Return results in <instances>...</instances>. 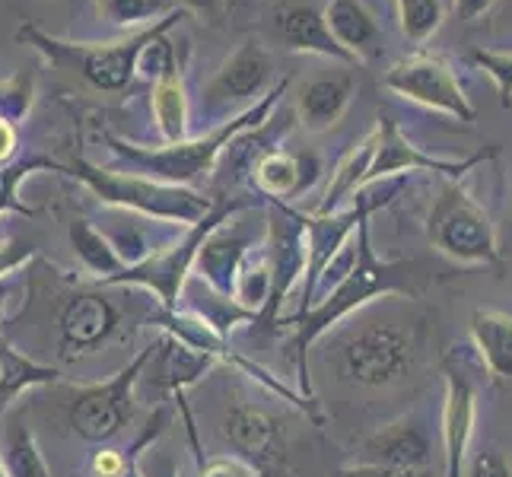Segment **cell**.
I'll list each match as a JSON object with an SVG mask.
<instances>
[{"label":"cell","mask_w":512,"mask_h":477,"mask_svg":"<svg viewBox=\"0 0 512 477\" xmlns=\"http://www.w3.org/2000/svg\"><path fill=\"white\" fill-rule=\"evenodd\" d=\"M357 249H353V264L347 274L334 284L328 293H322L312 303L309 312L293 318L290 325H296V338H293V357H296V376L299 388H303V398H312V382H309V347L322 338L325 331L347 318L350 312H357L366 306L369 299H382V296H414V264L408 261H379L373 239H369V217L357 223Z\"/></svg>","instance_id":"cell-1"},{"label":"cell","mask_w":512,"mask_h":477,"mask_svg":"<svg viewBox=\"0 0 512 477\" xmlns=\"http://www.w3.org/2000/svg\"><path fill=\"white\" fill-rule=\"evenodd\" d=\"M290 77H284L280 83H274L268 93H264L252 109L239 112L236 118L223 121L207 137H194V140H179V144H166V147H134L128 140H121L115 134H105L109 140V147L115 156L128 159L131 166L140 169V175H150L156 182H166V185H182V188H191L194 182L207 179L210 172H214V163L217 156L233 144V140L249 131V128H261L264 121H268L274 102L284 96Z\"/></svg>","instance_id":"cell-2"},{"label":"cell","mask_w":512,"mask_h":477,"mask_svg":"<svg viewBox=\"0 0 512 477\" xmlns=\"http://www.w3.org/2000/svg\"><path fill=\"white\" fill-rule=\"evenodd\" d=\"M182 16H185L182 10H169L163 20H156L150 29L131 35V39H118V42H64L35 26H23L16 32V39L39 51L55 70H67V74L90 83L93 90L121 93V90H128L137 74L140 51H144L160 32L172 29Z\"/></svg>","instance_id":"cell-3"},{"label":"cell","mask_w":512,"mask_h":477,"mask_svg":"<svg viewBox=\"0 0 512 477\" xmlns=\"http://www.w3.org/2000/svg\"><path fill=\"white\" fill-rule=\"evenodd\" d=\"M70 175H77L102 204L137 210V214L163 220V223L194 226V223H201L217 204L214 198H204V194L194 188L166 185V182H156L150 175H140V172L125 175L115 169H102L83 156L74 159Z\"/></svg>","instance_id":"cell-4"},{"label":"cell","mask_w":512,"mask_h":477,"mask_svg":"<svg viewBox=\"0 0 512 477\" xmlns=\"http://www.w3.org/2000/svg\"><path fill=\"white\" fill-rule=\"evenodd\" d=\"M427 239L433 249L449 255L458 264H500L497 229L478 198L465 188V182H446L427 217Z\"/></svg>","instance_id":"cell-5"},{"label":"cell","mask_w":512,"mask_h":477,"mask_svg":"<svg viewBox=\"0 0 512 477\" xmlns=\"http://www.w3.org/2000/svg\"><path fill=\"white\" fill-rule=\"evenodd\" d=\"M249 207V201H217L214 210L194 226H185L182 236L163 245L160 252H153L150 258H144L134 268H125L118 277H112L109 284H99V287H144L150 290L156 299H160L163 309H179V296L185 290V280L191 274V264L194 255H198V245L201 239L210 233V226H217L223 217H229L233 210Z\"/></svg>","instance_id":"cell-6"},{"label":"cell","mask_w":512,"mask_h":477,"mask_svg":"<svg viewBox=\"0 0 512 477\" xmlns=\"http://www.w3.org/2000/svg\"><path fill=\"white\" fill-rule=\"evenodd\" d=\"M150 357H153V344L140 350L109 382L77 388L74 401H70V427H74L80 439H86V443H112L125 430L134 408V385L144 376Z\"/></svg>","instance_id":"cell-7"},{"label":"cell","mask_w":512,"mask_h":477,"mask_svg":"<svg viewBox=\"0 0 512 477\" xmlns=\"http://www.w3.org/2000/svg\"><path fill=\"white\" fill-rule=\"evenodd\" d=\"M414 363L411 334L395 325H366L341 344V373L363 388H385L408 376Z\"/></svg>","instance_id":"cell-8"},{"label":"cell","mask_w":512,"mask_h":477,"mask_svg":"<svg viewBox=\"0 0 512 477\" xmlns=\"http://www.w3.org/2000/svg\"><path fill=\"white\" fill-rule=\"evenodd\" d=\"M223 436L236 458L255 468L261 477H287V427L271 411L249 401H236L223 417Z\"/></svg>","instance_id":"cell-9"},{"label":"cell","mask_w":512,"mask_h":477,"mask_svg":"<svg viewBox=\"0 0 512 477\" xmlns=\"http://www.w3.org/2000/svg\"><path fill=\"white\" fill-rule=\"evenodd\" d=\"M271 80H274L271 55L264 51L258 39H245L201 90V109L210 118H223V115L236 118V109H242V105L252 109L255 99L264 96V90L271 86Z\"/></svg>","instance_id":"cell-10"},{"label":"cell","mask_w":512,"mask_h":477,"mask_svg":"<svg viewBox=\"0 0 512 477\" xmlns=\"http://www.w3.org/2000/svg\"><path fill=\"white\" fill-rule=\"evenodd\" d=\"M274 204V214L268 217V233H264V255L271 264V296L268 306L258 315L264 325L280 322V306L287 303L296 284H303L306 274V229L303 214L280 201Z\"/></svg>","instance_id":"cell-11"},{"label":"cell","mask_w":512,"mask_h":477,"mask_svg":"<svg viewBox=\"0 0 512 477\" xmlns=\"http://www.w3.org/2000/svg\"><path fill=\"white\" fill-rule=\"evenodd\" d=\"M385 86L417 105H427V109L452 115L458 121H474V109L462 83L455 80L452 67L436 55H423L420 51V55L398 61L385 74Z\"/></svg>","instance_id":"cell-12"},{"label":"cell","mask_w":512,"mask_h":477,"mask_svg":"<svg viewBox=\"0 0 512 477\" xmlns=\"http://www.w3.org/2000/svg\"><path fill=\"white\" fill-rule=\"evenodd\" d=\"M121 328V312L102 290L70 293L58 309V353L61 360L93 357Z\"/></svg>","instance_id":"cell-13"},{"label":"cell","mask_w":512,"mask_h":477,"mask_svg":"<svg viewBox=\"0 0 512 477\" xmlns=\"http://www.w3.org/2000/svg\"><path fill=\"white\" fill-rule=\"evenodd\" d=\"M490 156H497V147H490L487 153H478V156H471V159H462V163L427 156L420 147H414L411 140L401 134L398 121L392 115L382 112L379 125H376V156H373V163H369L366 185L382 182V179H398V175H404V172H439V175H449L452 182H458L465 172H471L474 166L484 163V159H490Z\"/></svg>","instance_id":"cell-14"},{"label":"cell","mask_w":512,"mask_h":477,"mask_svg":"<svg viewBox=\"0 0 512 477\" xmlns=\"http://www.w3.org/2000/svg\"><path fill=\"white\" fill-rule=\"evenodd\" d=\"M236 214L239 210L223 217L217 226H210V233L201 239L198 255H194V264H191V271L204 280L207 290L223 299H233L242 264L255 249V226L236 220Z\"/></svg>","instance_id":"cell-15"},{"label":"cell","mask_w":512,"mask_h":477,"mask_svg":"<svg viewBox=\"0 0 512 477\" xmlns=\"http://www.w3.org/2000/svg\"><path fill=\"white\" fill-rule=\"evenodd\" d=\"M446 401H443V458L446 477H462L468 462V446L478 423V392L455 360H446Z\"/></svg>","instance_id":"cell-16"},{"label":"cell","mask_w":512,"mask_h":477,"mask_svg":"<svg viewBox=\"0 0 512 477\" xmlns=\"http://www.w3.org/2000/svg\"><path fill=\"white\" fill-rule=\"evenodd\" d=\"M433 455V436L420 414H404L360 443V462L420 471Z\"/></svg>","instance_id":"cell-17"},{"label":"cell","mask_w":512,"mask_h":477,"mask_svg":"<svg viewBox=\"0 0 512 477\" xmlns=\"http://www.w3.org/2000/svg\"><path fill=\"white\" fill-rule=\"evenodd\" d=\"M274 26H277L280 42L293 51L357 64L338 42H334L328 20H325V10L319 4H312V0H287V4H280V10L274 16Z\"/></svg>","instance_id":"cell-18"},{"label":"cell","mask_w":512,"mask_h":477,"mask_svg":"<svg viewBox=\"0 0 512 477\" xmlns=\"http://www.w3.org/2000/svg\"><path fill=\"white\" fill-rule=\"evenodd\" d=\"M322 159L315 153H287V150H268L255 163V185L271 201L299 198L319 179Z\"/></svg>","instance_id":"cell-19"},{"label":"cell","mask_w":512,"mask_h":477,"mask_svg":"<svg viewBox=\"0 0 512 477\" xmlns=\"http://www.w3.org/2000/svg\"><path fill=\"white\" fill-rule=\"evenodd\" d=\"M150 360H153V385L166 388L169 395H185V388L201 382V376L220 363L217 357H210V353H201L182 341H175L172 334H163V338L153 344Z\"/></svg>","instance_id":"cell-20"},{"label":"cell","mask_w":512,"mask_h":477,"mask_svg":"<svg viewBox=\"0 0 512 477\" xmlns=\"http://www.w3.org/2000/svg\"><path fill=\"white\" fill-rule=\"evenodd\" d=\"M328 29L353 61H369L382 55V29L360 0H331L325 7Z\"/></svg>","instance_id":"cell-21"},{"label":"cell","mask_w":512,"mask_h":477,"mask_svg":"<svg viewBox=\"0 0 512 477\" xmlns=\"http://www.w3.org/2000/svg\"><path fill=\"white\" fill-rule=\"evenodd\" d=\"M471 341L484 369L500 382L512 379V315L500 309H474Z\"/></svg>","instance_id":"cell-22"},{"label":"cell","mask_w":512,"mask_h":477,"mask_svg":"<svg viewBox=\"0 0 512 477\" xmlns=\"http://www.w3.org/2000/svg\"><path fill=\"white\" fill-rule=\"evenodd\" d=\"M350 96H353V77L347 74L309 80L299 90V118H303V125L309 131H328L347 112Z\"/></svg>","instance_id":"cell-23"},{"label":"cell","mask_w":512,"mask_h":477,"mask_svg":"<svg viewBox=\"0 0 512 477\" xmlns=\"http://www.w3.org/2000/svg\"><path fill=\"white\" fill-rule=\"evenodd\" d=\"M373 156H376V131L366 140H360V144L341 159L338 169L331 172V182L325 188V198L319 201V207H315V217L338 214L341 204L350 201L353 194L366 185V172H369V163H373Z\"/></svg>","instance_id":"cell-24"},{"label":"cell","mask_w":512,"mask_h":477,"mask_svg":"<svg viewBox=\"0 0 512 477\" xmlns=\"http://www.w3.org/2000/svg\"><path fill=\"white\" fill-rule=\"evenodd\" d=\"M58 369L35 363L32 357L16 350L7 338H0V414H7L13 398L35 385H55Z\"/></svg>","instance_id":"cell-25"},{"label":"cell","mask_w":512,"mask_h":477,"mask_svg":"<svg viewBox=\"0 0 512 477\" xmlns=\"http://www.w3.org/2000/svg\"><path fill=\"white\" fill-rule=\"evenodd\" d=\"M70 245H74L77 258L83 261V268L90 271L99 284H109L112 277H118L125 271V261L118 258V252L112 249L109 236L96 229L90 220H74L70 223Z\"/></svg>","instance_id":"cell-26"},{"label":"cell","mask_w":512,"mask_h":477,"mask_svg":"<svg viewBox=\"0 0 512 477\" xmlns=\"http://www.w3.org/2000/svg\"><path fill=\"white\" fill-rule=\"evenodd\" d=\"M153 115L166 144H179L188 134V96L179 70L153 80Z\"/></svg>","instance_id":"cell-27"},{"label":"cell","mask_w":512,"mask_h":477,"mask_svg":"<svg viewBox=\"0 0 512 477\" xmlns=\"http://www.w3.org/2000/svg\"><path fill=\"white\" fill-rule=\"evenodd\" d=\"M4 468L10 477H55L39 452L35 433L23 414H13L7 423V439H4Z\"/></svg>","instance_id":"cell-28"},{"label":"cell","mask_w":512,"mask_h":477,"mask_svg":"<svg viewBox=\"0 0 512 477\" xmlns=\"http://www.w3.org/2000/svg\"><path fill=\"white\" fill-rule=\"evenodd\" d=\"M42 169L67 172L61 163H55V159H48V156H26V159H16V163H4V166H0V214H4V210H20V214H26V217L39 214L35 207L16 201V185H20L26 175L42 172Z\"/></svg>","instance_id":"cell-29"},{"label":"cell","mask_w":512,"mask_h":477,"mask_svg":"<svg viewBox=\"0 0 512 477\" xmlns=\"http://www.w3.org/2000/svg\"><path fill=\"white\" fill-rule=\"evenodd\" d=\"M96 10L109 26L125 29L147 20H163L169 13V0H96Z\"/></svg>","instance_id":"cell-30"},{"label":"cell","mask_w":512,"mask_h":477,"mask_svg":"<svg viewBox=\"0 0 512 477\" xmlns=\"http://www.w3.org/2000/svg\"><path fill=\"white\" fill-rule=\"evenodd\" d=\"M398 16L401 32L411 42L423 45L443 23V7H439V0H398Z\"/></svg>","instance_id":"cell-31"},{"label":"cell","mask_w":512,"mask_h":477,"mask_svg":"<svg viewBox=\"0 0 512 477\" xmlns=\"http://www.w3.org/2000/svg\"><path fill=\"white\" fill-rule=\"evenodd\" d=\"M166 423H169L166 408H156V411L150 414V420H147V427L140 430V436L134 439V446L121 449V452H125V468H121L118 477H144V471H140V458H144V452L156 443V439L163 436Z\"/></svg>","instance_id":"cell-32"},{"label":"cell","mask_w":512,"mask_h":477,"mask_svg":"<svg viewBox=\"0 0 512 477\" xmlns=\"http://www.w3.org/2000/svg\"><path fill=\"white\" fill-rule=\"evenodd\" d=\"M166 32L156 35L137 58V70H144L150 80H160V77L172 74V70H179V64H175V48H172V42H166Z\"/></svg>","instance_id":"cell-33"},{"label":"cell","mask_w":512,"mask_h":477,"mask_svg":"<svg viewBox=\"0 0 512 477\" xmlns=\"http://www.w3.org/2000/svg\"><path fill=\"white\" fill-rule=\"evenodd\" d=\"M471 61L493 77V83H497V90H500V102L509 109L512 105V51L509 55H500V51L478 48V51H471Z\"/></svg>","instance_id":"cell-34"},{"label":"cell","mask_w":512,"mask_h":477,"mask_svg":"<svg viewBox=\"0 0 512 477\" xmlns=\"http://www.w3.org/2000/svg\"><path fill=\"white\" fill-rule=\"evenodd\" d=\"M462 477H512V462L497 449H481L465 462Z\"/></svg>","instance_id":"cell-35"},{"label":"cell","mask_w":512,"mask_h":477,"mask_svg":"<svg viewBox=\"0 0 512 477\" xmlns=\"http://www.w3.org/2000/svg\"><path fill=\"white\" fill-rule=\"evenodd\" d=\"M0 109H4L7 121L20 118L26 109H29V86H26V77H13L10 83L0 86Z\"/></svg>","instance_id":"cell-36"},{"label":"cell","mask_w":512,"mask_h":477,"mask_svg":"<svg viewBox=\"0 0 512 477\" xmlns=\"http://www.w3.org/2000/svg\"><path fill=\"white\" fill-rule=\"evenodd\" d=\"M35 252L29 249L26 242L20 239H7V242H0V280H7L13 271H20L23 264H29Z\"/></svg>","instance_id":"cell-37"},{"label":"cell","mask_w":512,"mask_h":477,"mask_svg":"<svg viewBox=\"0 0 512 477\" xmlns=\"http://www.w3.org/2000/svg\"><path fill=\"white\" fill-rule=\"evenodd\" d=\"M201 477H261V474L233 455V458H210L207 465H201Z\"/></svg>","instance_id":"cell-38"},{"label":"cell","mask_w":512,"mask_h":477,"mask_svg":"<svg viewBox=\"0 0 512 477\" xmlns=\"http://www.w3.org/2000/svg\"><path fill=\"white\" fill-rule=\"evenodd\" d=\"M338 477H420L411 468H392V465H373V462H357V465H344Z\"/></svg>","instance_id":"cell-39"},{"label":"cell","mask_w":512,"mask_h":477,"mask_svg":"<svg viewBox=\"0 0 512 477\" xmlns=\"http://www.w3.org/2000/svg\"><path fill=\"white\" fill-rule=\"evenodd\" d=\"M125 468V452L118 449H99L93 455V474L96 477H118Z\"/></svg>","instance_id":"cell-40"},{"label":"cell","mask_w":512,"mask_h":477,"mask_svg":"<svg viewBox=\"0 0 512 477\" xmlns=\"http://www.w3.org/2000/svg\"><path fill=\"white\" fill-rule=\"evenodd\" d=\"M182 4H185V10L204 16L207 23H217L226 10V0H182Z\"/></svg>","instance_id":"cell-41"},{"label":"cell","mask_w":512,"mask_h":477,"mask_svg":"<svg viewBox=\"0 0 512 477\" xmlns=\"http://www.w3.org/2000/svg\"><path fill=\"white\" fill-rule=\"evenodd\" d=\"M490 7H493V0H455V13L462 16L465 23L481 20Z\"/></svg>","instance_id":"cell-42"},{"label":"cell","mask_w":512,"mask_h":477,"mask_svg":"<svg viewBox=\"0 0 512 477\" xmlns=\"http://www.w3.org/2000/svg\"><path fill=\"white\" fill-rule=\"evenodd\" d=\"M13 150H16V128H13V121L0 115V166L13 156Z\"/></svg>","instance_id":"cell-43"},{"label":"cell","mask_w":512,"mask_h":477,"mask_svg":"<svg viewBox=\"0 0 512 477\" xmlns=\"http://www.w3.org/2000/svg\"><path fill=\"white\" fill-rule=\"evenodd\" d=\"M10 296H13V280H0V318H4L7 312V303H10Z\"/></svg>","instance_id":"cell-44"},{"label":"cell","mask_w":512,"mask_h":477,"mask_svg":"<svg viewBox=\"0 0 512 477\" xmlns=\"http://www.w3.org/2000/svg\"><path fill=\"white\" fill-rule=\"evenodd\" d=\"M0 477H10V474H7V468H4V458H0Z\"/></svg>","instance_id":"cell-45"},{"label":"cell","mask_w":512,"mask_h":477,"mask_svg":"<svg viewBox=\"0 0 512 477\" xmlns=\"http://www.w3.org/2000/svg\"><path fill=\"white\" fill-rule=\"evenodd\" d=\"M166 477H172V474H166Z\"/></svg>","instance_id":"cell-46"}]
</instances>
